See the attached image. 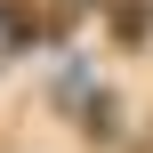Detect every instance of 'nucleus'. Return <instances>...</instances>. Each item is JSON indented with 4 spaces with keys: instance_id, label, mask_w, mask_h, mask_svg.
<instances>
[{
    "instance_id": "f257e3e1",
    "label": "nucleus",
    "mask_w": 153,
    "mask_h": 153,
    "mask_svg": "<svg viewBox=\"0 0 153 153\" xmlns=\"http://www.w3.org/2000/svg\"><path fill=\"white\" fill-rule=\"evenodd\" d=\"M32 40H40V0H0V65L32 56Z\"/></svg>"
}]
</instances>
